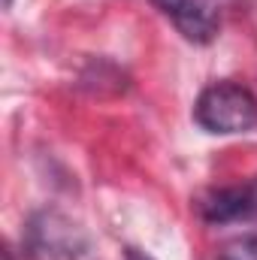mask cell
Here are the masks:
<instances>
[{
    "label": "cell",
    "mask_w": 257,
    "mask_h": 260,
    "mask_svg": "<svg viewBox=\"0 0 257 260\" xmlns=\"http://www.w3.org/2000/svg\"><path fill=\"white\" fill-rule=\"evenodd\" d=\"M194 118L209 133H248L257 130V97L236 82H215L197 97Z\"/></svg>",
    "instance_id": "1"
},
{
    "label": "cell",
    "mask_w": 257,
    "mask_h": 260,
    "mask_svg": "<svg viewBox=\"0 0 257 260\" xmlns=\"http://www.w3.org/2000/svg\"><path fill=\"white\" fill-rule=\"evenodd\" d=\"M27 236H30V248L49 260H79L88 251L85 230L61 212L34 215V221L27 227Z\"/></svg>",
    "instance_id": "2"
},
{
    "label": "cell",
    "mask_w": 257,
    "mask_h": 260,
    "mask_svg": "<svg viewBox=\"0 0 257 260\" xmlns=\"http://www.w3.org/2000/svg\"><path fill=\"white\" fill-rule=\"evenodd\" d=\"M160 12H167L185 40L209 43L218 34V12L209 0H154Z\"/></svg>",
    "instance_id": "3"
},
{
    "label": "cell",
    "mask_w": 257,
    "mask_h": 260,
    "mask_svg": "<svg viewBox=\"0 0 257 260\" xmlns=\"http://www.w3.org/2000/svg\"><path fill=\"white\" fill-rule=\"evenodd\" d=\"M200 215L209 224H233L254 215V191L245 188H218L200 200Z\"/></svg>",
    "instance_id": "4"
},
{
    "label": "cell",
    "mask_w": 257,
    "mask_h": 260,
    "mask_svg": "<svg viewBox=\"0 0 257 260\" xmlns=\"http://www.w3.org/2000/svg\"><path fill=\"white\" fill-rule=\"evenodd\" d=\"M224 260H257V233L224 248Z\"/></svg>",
    "instance_id": "5"
},
{
    "label": "cell",
    "mask_w": 257,
    "mask_h": 260,
    "mask_svg": "<svg viewBox=\"0 0 257 260\" xmlns=\"http://www.w3.org/2000/svg\"><path fill=\"white\" fill-rule=\"evenodd\" d=\"M251 191H254V215H257V182L251 185Z\"/></svg>",
    "instance_id": "6"
},
{
    "label": "cell",
    "mask_w": 257,
    "mask_h": 260,
    "mask_svg": "<svg viewBox=\"0 0 257 260\" xmlns=\"http://www.w3.org/2000/svg\"><path fill=\"white\" fill-rule=\"evenodd\" d=\"M3 3H6V6H9V3H12V0H3Z\"/></svg>",
    "instance_id": "7"
}]
</instances>
